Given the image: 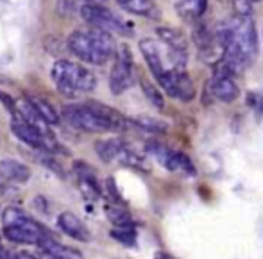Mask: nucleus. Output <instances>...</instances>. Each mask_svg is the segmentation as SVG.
<instances>
[{
	"instance_id": "nucleus-12",
	"label": "nucleus",
	"mask_w": 263,
	"mask_h": 259,
	"mask_svg": "<svg viewBox=\"0 0 263 259\" xmlns=\"http://www.w3.org/2000/svg\"><path fill=\"white\" fill-rule=\"evenodd\" d=\"M140 50H142V55L145 57L147 65H149L151 72L154 73V77L163 75L165 72H168V66H166V57L165 52L161 50L159 43H156L154 39H142L140 42Z\"/></svg>"
},
{
	"instance_id": "nucleus-2",
	"label": "nucleus",
	"mask_w": 263,
	"mask_h": 259,
	"mask_svg": "<svg viewBox=\"0 0 263 259\" xmlns=\"http://www.w3.org/2000/svg\"><path fill=\"white\" fill-rule=\"evenodd\" d=\"M66 49L72 52L81 61L90 65H106L115 55L117 45L111 32L101 29H77L66 39Z\"/></svg>"
},
{
	"instance_id": "nucleus-19",
	"label": "nucleus",
	"mask_w": 263,
	"mask_h": 259,
	"mask_svg": "<svg viewBox=\"0 0 263 259\" xmlns=\"http://www.w3.org/2000/svg\"><path fill=\"white\" fill-rule=\"evenodd\" d=\"M27 98H29V102L36 107V111L42 114V118L47 122V124L49 125L59 124V114H58V111L54 109L52 104L47 102L45 98H42V97H36V95H29Z\"/></svg>"
},
{
	"instance_id": "nucleus-25",
	"label": "nucleus",
	"mask_w": 263,
	"mask_h": 259,
	"mask_svg": "<svg viewBox=\"0 0 263 259\" xmlns=\"http://www.w3.org/2000/svg\"><path fill=\"white\" fill-rule=\"evenodd\" d=\"M79 190L86 201H97L102 193L97 179H79Z\"/></svg>"
},
{
	"instance_id": "nucleus-23",
	"label": "nucleus",
	"mask_w": 263,
	"mask_h": 259,
	"mask_svg": "<svg viewBox=\"0 0 263 259\" xmlns=\"http://www.w3.org/2000/svg\"><path fill=\"white\" fill-rule=\"evenodd\" d=\"M133 125L145 132H165L166 131V124L163 122L156 120V118H151V116H136L133 118Z\"/></svg>"
},
{
	"instance_id": "nucleus-14",
	"label": "nucleus",
	"mask_w": 263,
	"mask_h": 259,
	"mask_svg": "<svg viewBox=\"0 0 263 259\" xmlns=\"http://www.w3.org/2000/svg\"><path fill=\"white\" fill-rule=\"evenodd\" d=\"M0 179L7 183H27L31 179V170L16 159H2L0 161Z\"/></svg>"
},
{
	"instance_id": "nucleus-13",
	"label": "nucleus",
	"mask_w": 263,
	"mask_h": 259,
	"mask_svg": "<svg viewBox=\"0 0 263 259\" xmlns=\"http://www.w3.org/2000/svg\"><path fill=\"white\" fill-rule=\"evenodd\" d=\"M58 227L65 232L66 236L77 240V242H90L91 234L88 227L70 211H65L58 216Z\"/></svg>"
},
{
	"instance_id": "nucleus-37",
	"label": "nucleus",
	"mask_w": 263,
	"mask_h": 259,
	"mask_svg": "<svg viewBox=\"0 0 263 259\" xmlns=\"http://www.w3.org/2000/svg\"><path fill=\"white\" fill-rule=\"evenodd\" d=\"M156 259H176V257H172V256H168V254H158Z\"/></svg>"
},
{
	"instance_id": "nucleus-36",
	"label": "nucleus",
	"mask_w": 263,
	"mask_h": 259,
	"mask_svg": "<svg viewBox=\"0 0 263 259\" xmlns=\"http://www.w3.org/2000/svg\"><path fill=\"white\" fill-rule=\"evenodd\" d=\"M256 106H258V111H260V113L263 114V95H261V97H260V98H258Z\"/></svg>"
},
{
	"instance_id": "nucleus-22",
	"label": "nucleus",
	"mask_w": 263,
	"mask_h": 259,
	"mask_svg": "<svg viewBox=\"0 0 263 259\" xmlns=\"http://www.w3.org/2000/svg\"><path fill=\"white\" fill-rule=\"evenodd\" d=\"M142 91H143V95L147 97V101H149L151 104H153L156 109H163L165 107V98H163V93H161V90L156 86V84H153L151 81H147V79H142Z\"/></svg>"
},
{
	"instance_id": "nucleus-21",
	"label": "nucleus",
	"mask_w": 263,
	"mask_h": 259,
	"mask_svg": "<svg viewBox=\"0 0 263 259\" xmlns=\"http://www.w3.org/2000/svg\"><path fill=\"white\" fill-rule=\"evenodd\" d=\"M106 214H107V220H109L115 227H127V225H133L131 214L118 206H106Z\"/></svg>"
},
{
	"instance_id": "nucleus-8",
	"label": "nucleus",
	"mask_w": 263,
	"mask_h": 259,
	"mask_svg": "<svg viewBox=\"0 0 263 259\" xmlns=\"http://www.w3.org/2000/svg\"><path fill=\"white\" fill-rule=\"evenodd\" d=\"M133 81H135V73H133V55L129 47L120 45L117 50V59L111 68L109 73V90L113 95H122L131 88Z\"/></svg>"
},
{
	"instance_id": "nucleus-9",
	"label": "nucleus",
	"mask_w": 263,
	"mask_h": 259,
	"mask_svg": "<svg viewBox=\"0 0 263 259\" xmlns=\"http://www.w3.org/2000/svg\"><path fill=\"white\" fill-rule=\"evenodd\" d=\"M158 84L168 97L181 102H190L195 97V88L184 70H168L158 77Z\"/></svg>"
},
{
	"instance_id": "nucleus-30",
	"label": "nucleus",
	"mask_w": 263,
	"mask_h": 259,
	"mask_svg": "<svg viewBox=\"0 0 263 259\" xmlns=\"http://www.w3.org/2000/svg\"><path fill=\"white\" fill-rule=\"evenodd\" d=\"M106 190H107V193H109L111 201H115V202H122L120 193H118L117 186H115V179H111V177H109V179L106 181Z\"/></svg>"
},
{
	"instance_id": "nucleus-5",
	"label": "nucleus",
	"mask_w": 263,
	"mask_h": 259,
	"mask_svg": "<svg viewBox=\"0 0 263 259\" xmlns=\"http://www.w3.org/2000/svg\"><path fill=\"white\" fill-rule=\"evenodd\" d=\"M145 152L153 159H156L161 166H165L168 172H183L184 175H192V177L197 173L194 163L190 161V157L186 154L176 152V150L165 147L163 143L149 142L145 145Z\"/></svg>"
},
{
	"instance_id": "nucleus-7",
	"label": "nucleus",
	"mask_w": 263,
	"mask_h": 259,
	"mask_svg": "<svg viewBox=\"0 0 263 259\" xmlns=\"http://www.w3.org/2000/svg\"><path fill=\"white\" fill-rule=\"evenodd\" d=\"M11 131H13V134L20 142H24L25 145L32 147V149L43 150V152H55V150H59L58 142L50 136L49 131H42V129L27 124V122L20 120V118H14L11 122Z\"/></svg>"
},
{
	"instance_id": "nucleus-33",
	"label": "nucleus",
	"mask_w": 263,
	"mask_h": 259,
	"mask_svg": "<svg viewBox=\"0 0 263 259\" xmlns=\"http://www.w3.org/2000/svg\"><path fill=\"white\" fill-rule=\"evenodd\" d=\"M11 259H40V257L34 256V254H31V252H16Z\"/></svg>"
},
{
	"instance_id": "nucleus-10",
	"label": "nucleus",
	"mask_w": 263,
	"mask_h": 259,
	"mask_svg": "<svg viewBox=\"0 0 263 259\" xmlns=\"http://www.w3.org/2000/svg\"><path fill=\"white\" fill-rule=\"evenodd\" d=\"M4 236L13 243L38 245L45 236H50V234L43 229V225H40L38 222H34L31 216H27L24 222H20V224L4 227Z\"/></svg>"
},
{
	"instance_id": "nucleus-24",
	"label": "nucleus",
	"mask_w": 263,
	"mask_h": 259,
	"mask_svg": "<svg viewBox=\"0 0 263 259\" xmlns=\"http://www.w3.org/2000/svg\"><path fill=\"white\" fill-rule=\"evenodd\" d=\"M111 238H115L118 243L125 247H135L136 245V231L133 225H127V227H115L111 231Z\"/></svg>"
},
{
	"instance_id": "nucleus-35",
	"label": "nucleus",
	"mask_w": 263,
	"mask_h": 259,
	"mask_svg": "<svg viewBox=\"0 0 263 259\" xmlns=\"http://www.w3.org/2000/svg\"><path fill=\"white\" fill-rule=\"evenodd\" d=\"M13 256H11L9 252H7V249L4 245H0V259H11Z\"/></svg>"
},
{
	"instance_id": "nucleus-29",
	"label": "nucleus",
	"mask_w": 263,
	"mask_h": 259,
	"mask_svg": "<svg viewBox=\"0 0 263 259\" xmlns=\"http://www.w3.org/2000/svg\"><path fill=\"white\" fill-rule=\"evenodd\" d=\"M58 11L61 16H72L76 13V0H59Z\"/></svg>"
},
{
	"instance_id": "nucleus-32",
	"label": "nucleus",
	"mask_w": 263,
	"mask_h": 259,
	"mask_svg": "<svg viewBox=\"0 0 263 259\" xmlns=\"http://www.w3.org/2000/svg\"><path fill=\"white\" fill-rule=\"evenodd\" d=\"M43 165H47L50 170H52V172H55L58 175H61V177H63V168H61V165H59L58 161H54L52 157H45V159H43Z\"/></svg>"
},
{
	"instance_id": "nucleus-34",
	"label": "nucleus",
	"mask_w": 263,
	"mask_h": 259,
	"mask_svg": "<svg viewBox=\"0 0 263 259\" xmlns=\"http://www.w3.org/2000/svg\"><path fill=\"white\" fill-rule=\"evenodd\" d=\"M86 6H104V2H107V0H83Z\"/></svg>"
},
{
	"instance_id": "nucleus-18",
	"label": "nucleus",
	"mask_w": 263,
	"mask_h": 259,
	"mask_svg": "<svg viewBox=\"0 0 263 259\" xmlns=\"http://www.w3.org/2000/svg\"><path fill=\"white\" fill-rule=\"evenodd\" d=\"M117 161L120 163V165L131 166V168L142 170V172H149V168H151L147 159L143 157V155H140L135 149H131L129 145H125L124 149H122V152L118 155Z\"/></svg>"
},
{
	"instance_id": "nucleus-26",
	"label": "nucleus",
	"mask_w": 263,
	"mask_h": 259,
	"mask_svg": "<svg viewBox=\"0 0 263 259\" xmlns=\"http://www.w3.org/2000/svg\"><path fill=\"white\" fill-rule=\"evenodd\" d=\"M29 214L25 211H22L20 207H6L2 213V225L9 227V225H16L20 222H24Z\"/></svg>"
},
{
	"instance_id": "nucleus-15",
	"label": "nucleus",
	"mask_w": 263,
	"mask_h": 259,
	"mask_svg": "<svg viewBox=\"0 0 263 259\" xmlns=\"http://www.w3.org/2000/svg\"><path fill=\"white\" fill-rule=\"evenodd\" d=\"M156 32H158V38L161 39V43L165 47H168V49H172L176 52H183V54H186L188 39L181 31H177V29H170V27H159Z\"/></svg>"
},
{
	"instance_id": "nucleus-28",
	"label": "nucleus",
	"mask_w": 263,
	"mask_h": 259,
	"mask_svg": "<svg viewBox=\"0 0 263 259\" xmlns=\"http://www.w3.org/2000/svg\"><path fill=\"white\" fill-rule=\"evenodd\" d=\"M233 4L238 16H249L253 11V0H233Z\"/></svg>"
},
{
	"instance_id": "nucleus-27",
	"label": "nucleus",
	"mask_w": 263,
	"mask_h": 259,
	"mask_svg": "<svg viewBox=\"0 0 263 259\" xmlns=\"http://www.w3.org/2000/svg\"><path fill=\"white\" fill-rule=\"evenodd\" d=\"M73 173L77 175V179H97V172H95V168L84 161L73 163Z\"/></svg>"
},
{
	"instance_id": "nucleus-11",
	"label": "nucleus",
	"mask_w": 263,
	"mask_h": 259,
	"mask_svg": "<svg viewBox=\"0 0 263 259\" xmlns=\"http://www.w3.org/2000/svg\"><path fill=\"white\" fill-rule=\"evenodd\" d=\"M211 93L220 102H233L238 98L240 88L236 84V81L233 79V73L226 66L224 70L215 73L213 81H211Z\"/></svg>"
},
{
	"instance_id": "nucleus-3",
	"label": "nucleus",
	"mask_w": 263,
	"mask_h": 259,
	"mask_svg": "<svg viewBox=\"0 0 263 259\" xmlns=\"http://www.w3.org/2000/svg\"><path fill=\"white\" fill-rule=\"evenodd\" d=\"M50 77H52L58 91L66 98H76L83 93H90L97 86V79L88 70L86 66L72 61H55L50 68Z\"/></svg>"
},
{
	"instance_id": "nucleus-31",
	"label": "nucleus",
	"mask_w": 263,
	"mask_h": 259,
	"mask_svg": "<svg viewBox=\"0 0 263 259\" xmlns=\"http://www.w3.org/2000/svg\"><path fill=\"white\" fill-rule=\"evenodd\" d=\"M0 101H2L4 106H6L7 109H9L11 113L16 116V101H13V98H11L7 93H4V91H0Z\"/></svg>"
},
{
	"instance_id": "nucleus-4",
	"label": "nucleus",
	"mask_w": 263,
	"mask_h": 259,
	"mask_svg": "<svg viewBox=\"0 0 263 259\" xmlns=\"http://www.w3.org/2000/svg\"><path fill=\"white\" fill-rule=\"evenodd\" d=\"M61 114L66 120V124L72 125L73 129H79V131H84V132L115 131L113 125H111L104 116L95 113L88 104H70V106H65Z\"/></svg>"
},
{
	"instance_id": "nucleus-6",
	"label": "nucleus",
	"mask_w": 263,
	"mask_h": 259,
	"mask_svg": "<svg viewBox=\"0 0 263 259\" xmlns=\"http://www.w3.org/2000/svg\"><path fill=\"white\" fill-rule=\"evenodd\" d=\"M81 16L95 29H101L106 32H117L122 36H133V31L122 22L113 11H109L104 6H86L81 7Z\"/></svg>"
},
{
	"instance_id": "nucleus-16",
	"label": "nucleus",
	"mask_w": 263,
	"mask_h": 259,
	"mask_svg": "<svg viewBox=\"0 0 263 259\" xmlns=\"http://www.w3.org/2000/svg\"><path fill=\"white\" fill-rule=\"evenodd\" d=\"M127 145L125 142H122L120 138H109V140H102V142L95 143V152L104 163H113L118 159L122 149Z\"/></svg>"
},
{
	"instance_id": "nucleus-20",
	"label": "nucleus",
	"mask_w": 263,
	"mask_h": 259,
	"mask_svg": "<svg viewBox=\"0 0 263 259\" xmlns=\"http://www.w3.org/2000/svg\"><path fill=\"white\" fill-rule=\"evenodd\" d=\"M208 0H181L177 4V11L184 18H199L204 14Z\"/></svg>"
},
{
	"instance_id": "nucleus-1",
	"label": "nucleus",
	"mask_w": 263,
	"mask_h": 259,
	"mask_svg": "<svg viewBox=\"0 0 263 259\" xmlns=\"http://www.w3.org/2000/svg\"><path fill=\"white\" fill-rule=\"evenodd\" d=\"M229 29V42L224 55V66L231 73H236L249 66L258 54V34L251 16H236Z\"/></svg>"
},
{
	"instance_id": "nucleus-17",
	"label": "nucleus",
	"mask_w": 263,
	"mask_h": 259,
	"mask_svg": "<svg viewBox=\"0 0 263 259\" xmlns=\"http://www.w3.org/2000/svg\"><path fill=\"white\" fill-rule=\"evenodd\" d=\"M117 4L122 9L127 11V13L138 14V16L156 18V13H158L153 0H117Z\"/></svg>"
}]
</instances>
